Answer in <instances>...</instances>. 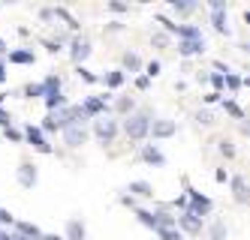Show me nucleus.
I'll use <instances>...</instances> for the list:
<instances>
[{"mask_svg":"<svg viewBox=\"0 0 250 240\" xmlns=\"http://www.w3.org/2000/svg\"><path fill=\"white\" fill-rule=\"evenodd\" d=\"M223 21H226L223 12H220V9H214V27H217V30H226V24H223Z\"/></svg>","mask_w":250,"mask_h":240,"instance_id":"aec40b11","label":"nucleus"},{"mask_svg":"<svg viewBox=\"0 0 250 240\" xmlns=\"http://www.w3.org/2000/svg\"><path fill=\"white\" fill-rule=\"evenodd\" d=\"M157 234L163 237V240H184V234H181V231H175V228H160Z\"/></svg>","mask_w":250,"mask_h":240,"instance_id":"f3484780","label":"nucleus"},{"mask_svg":"<svg viewBox=\"0 0 250 240\" xmlns=\"http://www.w3.org/2000/svg\"><path fill=\"white\" fill-rule=\"evenodd\" d=\"M187 198L193 201V210H187V213H193L196 219H202V216L211 210V201H208L205 195H199V192H193V189H190V192H187Z\"/></svg>","mask_w":250,"mask_h":240,"instance_id":"f03ea898","label":"nucleus"},{"mask_svg":"<svg viewBox=\"0 0 250 240\" xmlns=\"http://www.w3.org/2000/svg\"><path fill=\"white\" fill-rule=\"evenodd\" d=\"M223 105H226V108H229V111H232V114H235V117H241V108H238L235 102H223Z\"/></svg>","mask_w":250,"mask_h":240,"instance_id":"393cba45","label":"nucleus"},{"mask_svg":"<svg viewBox=\"0 0 250 240\" xmlns=\"http://www.w3.org/2000/svg\"><path fill=\"white\" fill-rule=\"evenodd\" d=\"M130 192H136V195H142V198H151V195H154L151 183H145V180H136V183H130Z\"/></svg>","mask_w":250,"mask_h":240,"instance_id":"f8f14e48","label":"nucleus"},{"mask_svg":"<svg viewBox=\"0 0 250 240\" xmlns=\"http://www.w3.org/2000/svg\"><path fill=\"white\" fill-rule=\"evenodd\" d=\"M181 51H184V54H196V51H202V39H187V42L181 45Z\"/></svg>","mask_w":250,"mask_h":240,"instance_id":"dca6fc26","label":"nucleus"},{"mask_svg":"<svg viewBox=\"0 0 250 240\" xmlns=\"http://www.w3.org/2000/svg\"><path fill=\"white\" fill-rule=\"evenodd\" d=\"M148 129L154 132V138H169V135L175 132V123H172V120H154Z\"/></svg>","mask_w":250,"mask_h":240,"instance_id":"423d86ee","label":"nucleus"},{"mask_svg":"<svg viewBox=\"0 0 250 240\" xmlns=\"http://www.w3.org/2000/svg\"><path fill=\"white\" fill-rule=\"evenodd\" d=\"M87 54H91V45H87L84 39H76V42H73V60H76V63H82Z\"/></svg>","mask_w":250,"mask_h":240,"instance_id":"9b49d317","label":"nucleus"},{"mask_svg":"<svg viewBox=\"0 0 250 240\" xmlns=\"http://www.w3.org/2000/svg\"><path fill=\"white\" fill-rule=\"evenodd\" d=\"M175 225L187 228L190 234H199V231H202V219H196L193 213H184V216H178V219H175Z\"/></svg>","mask_w":250,"mask_h":240,"instance_id":"20e7f679","label":"nucleus"},{"mask_svg":"<svg viewBox=\"0 0 250 240\" xmlns=\"http://www.w3.org/2000/svg\"><path fill=\"white\" fill-rule=\"evenodd\" d=\"M196 117H199V123H211V114H208V111H199Z\"/></svg>","mask_w":250,"mask_h":240,"instance_id":"c85d7f7f","label":"nucleus"},{"mask_svg":"<svg viewBox=\"0 0 250 240\" xmlns=\"http://www.w3.org/2000/svg\"><path fill=\"white\" fill-rule=\"evenodd\" d=\"M148 126H151L148 114H133V117L127 120V126H124V129H127V135H130V138H142V135L148 132Z\"/></svg>","mask_w":250,"mask_h":240,"instance_id":"f257e3e1","label":"nucleus"},{"mask_svg":"<svg viewBox=\"0 0 250 240\" xmlns=\"http://www.w3.org/2000/svg\"><path fill=\"white\" fill-rule=\"evenodd\" d=\"M3 51H6V45H3V39H0V54H3Z\"/></svg>","mask_w":250,"mask_h":240,"instance_id":"473e14b6","label":"nucleus"},{"mask_svg":"<svg viewBox=\"0 0 250 240\" xmlns=\"http://www.w3.org/2000/svg\"><path fill=\"white\" fill-rule=\"evenodd\" d=\"M124 66H127V69H133V72H136V69L142 66V60L136 57V54H127V57H124Z\"/></svg>","mask_w":250,"mask_h":240,"instance_id":"6ab92c4d","label":"nucleus"},{"mask_svg":"<svg viewBox=\"0 0 250 240\" xmlns=\"http://www.w3.org/2000/svg\"><path fill=\"white\" fill-rule=\"evenodd\" d=\"M226 84H229L232 90H238V84H241V78H238V75H229V72H226Z\"/></svg>","mask_w":250,"mask_h":240,"instance_id":"5701e85b","label":"nucleus"},{"mask_svg":"<svg viewBox=\"0 0 250 240\" xmlns=\"http://www.w3.org/2000/svg\"><path fill=\"white\" fill-rule=\"evenodd\" d=\"M63 135H66V144H69V147H79V144H84V138H87L84 126H66Z\"/></svg>","mask_w":250,"mask_h":240,"instance_id":"7ed1b4c3","label":"nucleus"},{"mask_svg":"<svg viewBox=\"0 0 250 240\" xmlns=\"http://www.w3.org/2000/svg\"><path fill=\"white\" fill-rule=\"evenodd\" d=\"M6 138H12V141H21V132H19V129H12V126H6Z\"/></svg>","mask_w":250,"mask_h":240,"instance_id":"b1692460","label":"nucleus"},{"mask_svg":"<svg viewBox=\"0 0 250 240\" xmlns=\"http://www.w3.org/2000/svg\"><path fill=\"white\" fill-rule=\"evenodd\" d=\"M103 81H105V84H109V87H118V84L124 81V72H112V75H105Z\"/></svg>","mask_w":250,"mask_h":240,"instance_id":"a211bd4d","label":"nucleus"},{"mask_svg":"<svg viewBox=\"0 0 250 240\" xmlns=\"http://www.w3.org/2000/svg\"><path fill=\"white\" fill-rule=\"evenodd\" d=\"M6 78V72H3V60H0V81H3Z\"/></svg>","mask_w":250,"mask_h":240,"instance_id":"7c9ffc66","label":"nucleus"},{"mask_svg":"<svg viewBox=\"0 0 250 240\" xmlns=\"http://www.w3.org/2000/svg\"><path fill=\"white\" fill-rule=\"evenodd\" d=\"M127 108H133L130 99H118V111H127Z\"/></svg>","mask_w":250,"mask_h":240,"instance_id":"a878e982","label":"nucleus"},{"mask_svg":"<svg viewBox=\"0 0 250 240\" xmlns=\"http://www.w3.org/2000/svg\"><path fill=\"white\" fill-rule=\"evenodd\" d=\"M9 123H12V117L3 111V108H0V126H9Z\"/></svg>","mask_w":250,"mask_h":240,"instance_id":"bb28decb","label":"nucleus"},{"mask_svg":"<svg viewBox=\"0 0 250 240\" xmlns=\"http://www.w3.org/2000/svg\"><path fill=\"white\" fill-rule=\"evenodd\" d=\"M115 132H118V123H115V120H100V123H97V135H100L103 141H112Z\"/></svg>","mask_w":250,"mask_h":240,"instance_id":"6e6552de","label":"nucleus"},{"mask_svg":"<svg viewBox=\"0 0 250 240\" xmlns=\"http://www.w3.org/2000/svg\"><path fill=\"white\" fill-rule=\"evenodd\" d=\"M142 156H145L148 162H154V165H163V162H166V156L160 153L157 147H145V150H142Z\"/></svg>","mask_w":250,"mask_h":240,"instance_id":"4468645a","label":"nucleus"},{"mask_svg":"<svg viewBox=\"0 0 250 240\" xmlns=\"http://www.w3.org/2000/svg\"><path fill=\"white\" fill-rule=\"evenodd\" d=\"M103 108H105V99H97V96H94V99H87V102L82 105V111H84V117H87V114L103 111Z\"/></svg>","mask_w":250,"mask_h":240,"instance_id":"ddd939ff","label":"nucleus"},{"mask_svg":"<svg viewBox=\"0 0 250 240\" xmlns=\"http://www.w3.org/2000/svg\"><path fill=\"white\" fill-rule=\"evenodd\" d=\"M79 75H82L84 81H97V78H94V75H91V72H87V69H79Z\"/></svg>","mask_w":250,"mask_h":240,"instance_id":"cd10ccee","label":"nucleus"},{"mask_svg":"<svg viewBox=\"0 0 250 240\" xmlns=\"http://www.w3.org/2000/svg\"><path fill=\"white\" fill-rule=\"evenodd\" d=\"M19 183H21V186H33V183H37V165L21 162V168H19Z\"/></svg>","mask_w":250,"mask_h":240,"instance_id":"39448f33","label":"nucleus"},{"mask_svg":"<svg viewBox=\"0 0 250 240\" xmlns=\"http://www.w3.org/2000/svg\"><path fill=\"white\" fill-rule=\"evenodd\" d=\"M40 240H63V237H58V234H45V237H40Z\"/></svg>","mask_w":250,"mask_h":240,"instance_id":"c756f323","label":"nucleus"},{"mask_svg":"<svg viewBox=\"0 0 250 240\" xmlns=\"http://www.w3.org/2000/svg\"><path fill=\"white\" fill-rule=\"evenodd\" d=\"M69 120H66V111H51L45 117V129H66Z\"/></svg>","mask_w":250,"mask_h":240,"instance_id":"1a4fd4ad","label":"nucleus"},{"mask_svg":"<svg viewBox=\"0 0 250 240\" xmlns=\"http://www.w3.org/2000/svg\"><path fill=\"white\" fill-rule=\"evenodd\" d=\"M0 240H12V237H9V234H6V231H0Z\"/></svg>","mask_w":250,"mask_h":240,"instance_id":"2f4dec72","label":"nucleus"},{"mask_svg":"<svg viewBox=\"0 0 250 240\" xmlns=\"http://www.w3.org/2000/svg\"><path fill=\"white\" fill-rule=\"evenodd\" d=\"M12 222H15V219H12V213L0 207V225H12Z\"/></svg>","mask_w":250,"mask_h":240,"instance_id":"4be33fe9","label":"nucleus"},{"mask_svg":"<svg viewBox=\"0 0 250 240\" xmlns=\"http://www.w3.org/2000/svg\"><path fill=\"white\" fill-rule=\"evenodd\" d=\"M235 195H238V201L247 198V192H244V180H241V177H235Z\"/></svg>","mask_w":250,"mask_h":240,"instance_id":"412c9836","label":"nucleus"},{"mask_svg":"<svg viewBox=\"0 0 250 240\" xmlns=\"http://www.w3.org/2000/svg\"><path fill=\"white\" fill-rule=\"evenodd\" d=\"M9 60H12V63H33V54H30V51H12Z\"/></svg>","mask_w":250,"mask_h":240,"instance_id":"2eb2a0df","label":"nucleus"},{"mask_svg":"<svg viewBox=\"0 0 250 240\" xmlns=\"http://www.w3.org/2000/svg\"><path fill=\"white\" fill-rule=\"evenodd\" d=\"M27 138H30V144L37 147V150H42V153H51V144L42 138V132L40 129H33V126H27Z\"/></svg>","mask_w":250,"mask_h":240,"instance_id":"0eeeda50","label":"nucleus"},{"mask_svg":"<svg viewBox=\"0 0 250 240\" xmlns=\"http://www.w3.org/2000/svg\"><path fill=\"white\" fill-rule=\"evenodd\" d=\"M63 240H84V225L82 219H69L66 222V237Z\"/></svg>","mask_w":250,"mask_h":240,"instance_id":"9d476101","label":"nucleus"}]
</instances>
